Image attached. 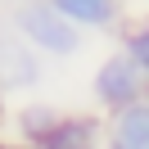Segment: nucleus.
<instances>
[{
	"label": "nucleus",
	"instance_id": "nucleus-7",
	"mask_svg": "<svg viewBox=\"0 0 149 149\" xmlns=\"http://www.w3.org/2000/svg\"><path fill=\"white\" fill-rule=\"evenodd\" d=\"M118 36H122V54H127L131 63L140 68V77L149 81V14H140V18L122 23Z\"/></svg>",
	"mask_w": 149,
	"mask_h": 149
},
{
	"label": "nucleus",
	"instance_id": "nucleus-3",
	"mask_svg": "<svg viewBox=\"0 0 149 149\" xmlns=\"http://www.w3.org/2000/svg\"><path fill=\"white\" fill-rule=\"evenodd\" d=\"M45 68L41 54L14 32V23H0V95H18V91H36Z\"/></svg>",
	"mask_w": 149,
	"mask_h": 149
},
{
	"label": "nucleus",
	"instance_id": "nucleus-5",
	"mask_svg": "<svg viewBox=\"0 0 149 149\" xmlns=\"http://www.w3.org/2000/svg\"><path fill=\"white\" fill-rule=\"evenodd\" d=\"M45 145H54V149H104V122L95 113H59Z\"/></svg>",
	"mask_w": 149,
	"mask_h": 149
},
{
	"label": "nucleus",
	"instance_id": "nucleus-11",
	"mask_svg": "<svg viewBox=\"0 0 149 149\" xmlns=\"http://www.w3.org/2000/svg\"><path fill=\"white\" fill-rule=\"evenodd\" d=\"M0 118H5V95H0Z\"/></svg>",
	"mask_w": 149,
	"mask_h": 149
},
{
	"label": "nucleus",
	"instance_id": "nucleus-10",
	"mask_svg": "<svg viewBox=\"0 0 149 149\" xmlns=\"http://www.w3.org/2000/svg\"><path fill=\"white\" fill-rule=\"evenodd\" d=\"M23 149H54V145H45V140H32V145H23Z\"/></svg>",
	"mask_w": 149,
	"mask_h": 149
},
{
	"label": "nucleus",
	"instance_id": "nucleus-2",
	"mask_svg": "<svg viewBox=\"0 0 149 149\" xmlns=\"http://www.w3.org/2000/svg\"><path fill=\"white\" fill-rule=\"evenodd\" d=\"M91 95H95V104H100L104 113H118V109H127V104L145 100V95H149V81L140 77V68L118 50V54H109L100 68H95Z\"/></svg>",
	"mask_w": 149,
	"mask_h": 149
},
{
	"label": "nucleus",
	"instance_id": "nucleus-8",
	"mask_svg": "<svg viewBox=\"0 0 149 149\" xmlns=\"http://www.w3.org/2000/svg\"><path fill=\"white\" fill-rule=\"evenodd\" d=\"M59 113H63V109H54V104H41V100L23 104V109H18V136H23V145H32V140H45V136H50V127L59 122Z\"/></svg>",
	"mask_w": 149,
	"mask_h": 149
},
{
	"label": "nucleus",
	"instance_id": "nucleus-6",
	"mask_svg": "<svg viewBox=\"0 0 149 149\" xmlns=\"http://www.w3.org/2000/svg\"><path fill=\"white\" fill-rule=\"evenodd\" d=\"M68 23L77 27H95V32H109L122 23V0H50Z\"/></svg>",
	"mask_w": 149,
	"mask_h": 149
},
{
	"label": "nucleus",
	"instance_id": "nucleus-4",
	"mask_svg": "<svg viewBox=\"0 0 149 149\" xmlns=\"http://www.w3.org/2000/svg\"><path fill=\"white\" fill-rule=\"evenodd\" d=\"M104 149H149V95L118 109V113H109Z\"/></svg>",
	"mask_w": 149,
	"mask_h": 149
},
{
	"label": "nucleus",
	"instance_id": "nucleus-9",
	"mask_svg": "<svg viewBox=\"0 0 149 149\" xmlns=\"http://www.w3.org/2000/svg\"><path fill=\"white\" fill-rule=\"evenodd\" d=\"M0 149H23V140L14 145V140H5V136H0Z\"/></svg>",
	"mask_w": 149,
	"mask_h": 149
},
{
	"label": "nucleus",
	"instance_id": "nucleus-12",
	"mask_svg": "<svg viewBox=\"0 0 149 149\" xmlns=\"http://www.w3.org/2000/svg\"><path fill=\"white\" fill-rule=\"evenodd\" d=\"M5 5H14V0H5Z\"/></svg>",
	"mask_w": 149,
	"mask_h": 149
},
{
	"label": "nucleus",
	"instance_id": "nucleus-1",
	"mask_svg": "<svg viewBox=\"0 0 149 149\" xmlns=\"http://www.w3.org/2000/svg\"><path fill=\"white\" fill-rule=\"evenodd\" d=\"M9 23L23 41H27L36 54H50V59H72L81 50V27L68 23L63 14L50 5V0H14L9 9Z\"/></svg>",
	"mask_w": 149,
	"mask_h": 149
}]
</instances>
